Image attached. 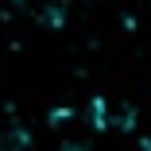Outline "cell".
<instances>
[{
    "label": "cell",
    "mask_w": 151,
    "mask_h": 151,
    "mask_svg": "<svg viewBox=\"0 0 151 151\" xmlns=\"http://www.w3.org/2000/svg\"><path fill=\"white\" fill-rule=\"evenodd\" d=\"M12 4L43 27H62L66 12H70V0H12Z\"/></svg>",
    "instance_id": "cell-1"
},
{
    "label": "cell",
    "mask_w": 151,
    "mask_h": 151,
    "mask_svg": "<svg viewBox=\"0 0 151 151\" xmlns=\"http://www.w3.org/2000/svg\"><path fill=\"white\" fill-rule=\"evenodd\" d=\"M0 151H27V132H19V128H0Z\"/></svg>",
    "instance_id": "cell-2"
}]
</instances>
